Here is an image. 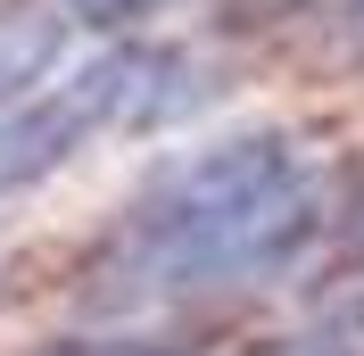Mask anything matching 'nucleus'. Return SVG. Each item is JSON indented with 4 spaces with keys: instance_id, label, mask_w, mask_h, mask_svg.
Masks as SVG:
<instances>
[{
    "instance_id": "1",
    "label": "nucleus",
    "mask_w": 364,
    "mask_h": 356,
    "mask_svg": "<svg viewBox=\"0 0 364 356\" xmlns=\"http://www.w3.org/2000/svg\"><path fill=\"white\" fill-rule=\"evenodd\" d=\"M323 207H331V182L298 133L207 141V150L174 157L116 216V232L83 273V307L124 323V315H166L257 290L315 241Z\"/></svg>"
},
{
    "instance_id": "7",
    "label": "nucleus",
    "mask_w": 364,
    "mask_h": 356,
    "mask_svg": "<svg viewBox=\"0 0 364 356\" xmlns=\"http://www.w3.org/2000/svg\"><path fill=\"white\" fill-rule=\"evenodd\" d=\"M348 58H356V67H364V0H356V9H348Z\"/></svg>"
},
{
    "instance_id": "6",
    "label": "nucleus",
    "mask_w": 364,
    "mask_h": 356,
    "mask_svg": "<svg viewBox=\"0 0 364 356\" xmlns=\"http://www.w3.org/2000/svg\"><path fill=\"white\" fill-rule=\"evenodd\" d=\"M224 9H240V17H282V9H298V0H224Z\"/></svg>"
},
{
    "instance_id": "2",
    "label": "nucleus",
    "mask_w": 364,
    "mask_h": 356,
    "mask_svg": "<svg viewBox=\"0 0 364 356\" xmlns=\"http://www.w3.org/2000/svg\"><path fill=\"white\" fill-rule=\"evenodd\" d=\"M199 100H207V75H199V58L174 50V42H108L75 75H42L25 100L0 108V199L50 182L58 166H75L91 141L158 133V125L191 116Z\"/></svg>"
},
{
    "instance_id": "5",
    "label": "nucleus",
    "mask_w": 364,
    "mask_h": 356,
    "mask_svg": "<svg viewBox=\"0 0 364 356\" xmlns=\"http://www.w3.org/2000/svg\"><path fill=\"white\" fill-rule=\"evenodd\" d=\"M83 25H108V33H124V25H141V17H166V0H67Z\"/></svg>"
},
{
    "instance_id": "4",
    "label": "nucleus",
    "mask_w": 364,
    "mask_h": 356,
    "mask_svg": "<svg viewBox=\"0 0 364 356\" xmlns=\"http://www.w3.org/2000/svg\"><path fill=\"white\" fill-rule=\"evenodd\" d=\"M273 356H364V290L340 298V307H323L306 332H290Z\"/></svg>"
},
{
    "instance_id": "3",
    "label": "nucleus",
    "mask_w": 364,
    "mask_h": 356,
    "mask_svg": "<svg viewBox=\"0 0 364 356\" xmlns=\"http://www.w3.org/2000/svg\"><path fill=\"white\" fill-rule=\"evenodd\" d=\"M67 50V0H0V108L58 75Z\"/></svg>"
}]
</instances>
